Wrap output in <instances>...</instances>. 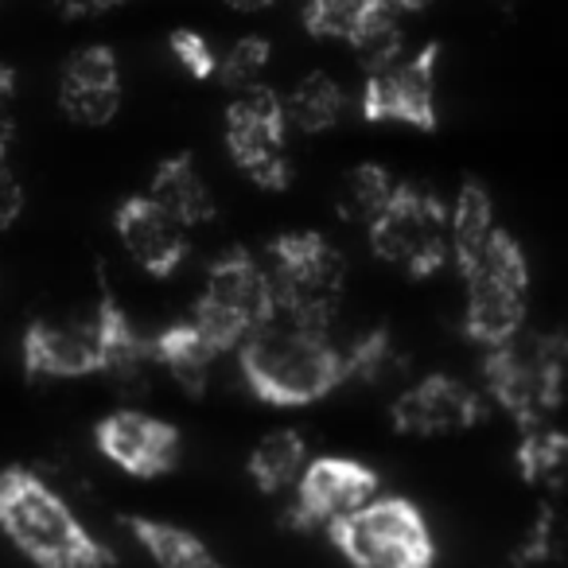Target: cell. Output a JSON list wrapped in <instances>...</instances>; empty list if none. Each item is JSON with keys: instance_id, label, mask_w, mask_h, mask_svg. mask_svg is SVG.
<instances>
[{"instance_id": "obj_24", "label": "cell", "mask_w": 568, "mask_h": 568, "mask_svg": "<svg viewBox=\"0 0 568 568\" xmlns=\"http://www.w3.org/2000/svg\"><path fill=\"white\" fill-rule=\"evenodd\" d=\"M397 180L389 175V168L382 164H358L343 175L339 191H335V214L343 222H355V226H371L382 214V206L389 203Z\"/></svg>"}, {"instance_id": "obj_34", "label": "cell", "mask_w": 568, "mask_h": 568, "mask_svg": "<svg viewBox=\"0 0 568 568\" xmlns=\"http://www.w3.org/2000/svg\"><path fill=\"white\" fill-rule=\"evenodd\" d=\"M17 94V71L9 63H0V102H9Z\"/></svg>"}, {"instance_id": "obj_10", "label": "cell", "mask_w": 568, "mask_h": 568, "mask_svg": "<svg viewBox=\"0 0 568 568\" xmlns=\"http://www.w3.org/2000/svg\"><path fill=\"white\" fill-rule=\"evenodd\" d=\"M378 490H382L378 471L366 467L363 459H347V456L308 459L301 479L288 490L293 495L288 518L301 529H324L327 534L335 521H343L363 503H371Z\"/></svg>"}, {"instance_id": "obj_8", "label": "cell", "mask_w": 568, "mask_h": 568, "mask_svg": "<svg viewBox=\"0 0 568 568\" xmlns=\"http://www.w3.org/2000/svg\"><path fill=\"white\" fill-rule=\"evenodd\" d=\"M366 234H371L374 257L402 268L413 281L440 273L452 261L448 206L417 183H397L382 214L366 226Z\"/></svg>"}, {"instance_id": "obj_20", "label": "cell", "mask_w": 568, "mask_h": 568, "mask_svg": "<svg viewBox=\"0 0 568 568\" xmlns=\"http://www.w3.org/2000/svg\"><path fill=\"white\" fill-rule=\"evenodd\" d=\"M495 203H490L487 187L467 180L448 206V250L459 273H467L475 265V257L483 253L487 237L495 234Z\"/></svg>"}, {"instance_id": "obj_7", "label": "cell", "mask_w": 568, "mask_h": 568, "mask_svg": "<svg viewBox=\"0 0 568 568\" xmlns=\"http://www.w3.org/2000/svg\"><path fill=\"white\" fill-rule=\"evenodd\" d=\"M273 288H268L265 261L250 250L234 245L219 261H211L203 281V296L195 301L191 324L211 339L214 351H237V343L257 332L265 320H273Z\"/></svg>"}, {"instance_id": "obj_33", "label": "cell", "mask_w": 568, "mask_h": 568, "mask_svg": "<svg viewBox=\"0 0 568 568\" xmlns=\"http://www.w3.org/2000/svg\"><path fill=\"white\" fill-rule=\"evenodd\" d=\"M12 136H17V129H12V121L4 118V113H0V168H4V160H9Z\"/></svg>"}, {"instance_id": "obj_22", "label": "cell", "mask_w": 568, "mask_h": 568, "mask_svg": "<svg viewBox=\"0 0 568 568\" xmlns=\"http://www.w3.org/2000/svg\"><path fill=\"white\" fill-rule=\"evenodd\" d=\"M125 529L141 541V549L156 560V568H226L191 529L156 518H125Z\"/></svg>"}, {"instance_id": "obj_12", "label": "cell", "mask_w": 568, "mask_h": 568, "mask_svg": "<svg viewBox=\"0 0 568 568\" xmlns=\"http://www.w3.org/2000/svg\"><path fill=\"white\" fill-rule=\"evenodd\" d=\"M483 397L467 382L448 374H428L413 386L397 389L389 417L402 436H452L483 420Z\"/></svg>"}, {"instance_id": "obj_11", "label": "cell", "mask_w": 568, "mask_h": 568, "mask_svg": "<svg viewBox=\"0 0 568 568\" xmlns=\"http://www.w3.org/2000/svg\"><path fill=\"white\" fill-rule=\"evenodd\" d=\"M436 63L440 43H425L417 55L397 59L378 74H366L363 118L366 121H402V125L436 129Z\"/></svg>"}, {"instance_id": "obj_30", "label": "cell", "mask_w": 568, "mask_h": 568, "mask_svg": "<svg viewBox=\"0 0 568 568\" xmlns=\"http://www.w3.org/2000/svg\"><path fill=\"white\" fill-rule=\"evenodd\" d=\"M168 48H172L175 63H180L191 79L203 82V79H214V71H219V55H214V48L206 43V36H199L195 28H175Z\"/></svg>"}, {"instance_id": "obj_1", "label": "cell", "mask_w": 568, "mask_h": 568, "mask_svg": "<svg viewBox=\"0 0 568 568\" xmlns=\"http://www.w3.org/2000/svg\"><path fill=\"white\" fill-rule=\"evenodd\" d=\"M237 371L265 405L301 409L347 382V351L327 332L273 316L237 343Z\"/></svg>"}, {"instance_id": "obj_4", "label": "cell", "mask_w": 568, "mask_h": 568, "mask_svg": "<svg viewBox=\"0 0 568 568\" xmlns=\"http://www.w3.org/2000/svg\"><path fill=\"white\" fill-rule=\"evenodd\" d=\"M483 382L521 428L552 425L565 394V339L560 335H514L483 358Z\"/></svg>"}, {"instance_id": "obj_37", "label": "cell", "mask_w": 568, "mask_h": 568, "mask_svg": "<svg viewBox=\"0 0 568 568\" xmlns=\"http://www.w3.org/2000/svg\"><path fill=\"white\" fill-rule=\"evenodd\" d=\"M503 4H514V0H503Z\"/></svg>"}, {"instance_id": "obj_31", "label": "cell", "mask_w": 568, "mask_h": 568, "mask_svg": "<svg viewBox=\"0 0 568 568\" xmlns=\"http://www.w3.org/2000/svg\"><path fill=\"white\" fill-rule=\"evenodd\" d=\"M24 214V183L9 172V164L0 168V230L17 226V219Z\"/></svg>"}, {"instance_id": "obj_19", "label": "cell", "mask_w": 568, "mask_h": 568, "mask_svg": "<svg viewBox=\"0 0 568 568\" xmlns=\"http://www.w3.org/2000/svg\"><path fill=\"white\" fill-rule=\"evenodd\" d=\"M152 355H156V366H164L168 378L183 389V394H203L211 386L214 363H219L222 351L211 347L203 332H199L191 320L183 324H172L152 339Z\"/></svg>"}, {"instance_id": "obj_36", "label": "cell", "mask_w": 568, "mask_h": 568, "mask_svg": "<svg viewBox=\"0 0 568 568\" xmlns=\"http://www.w3.org/2000/svg\"><path fill=\"white\" fill-rule=\"evenodd\" d=\"M433 0H389V9L394 12H425Z\"/></svg>"}, {"instance_id": "obj_3", "label": "cell", "mask_w": 568, "mask_h": 568, "mask_svg": "<svg viewBox=\"0 0 568 568\" xmlns=\"http://www.w3.org/2000/svg\"><path fill=\"white\" fill-rule=\"evenodd\" d=\"M268 288L276 316L327 332L339 316L347 261L339 245L320 230H288L268 242Z\"/></svg>"}, {"instance_id": "obj_2", "label": "cell", "mask_w": 568, "mask_h": 568, "mask_svg": "<svg viewBox=\"0 0 568 568\" xmlns=\"http://www.w3.org/2000/svg\"><path fill=\"white\" fill-rule=\"evenodd\" d=\"M0 534L40 568H118V552L32 467H0Z\"/></svg>"}, {"instance_id": "obj_17", "label": "cell", "mask_w": 568, "mask_h": 568, "mask_svg": "<svg viewBox=\"0 0 568 568\" xmlns=\"http://www.w3.org/2000/svg\"><path fill=\"white\" fill-rule=\"evenodd\" d=\"M20 355H24L28 378H90V374H98L94 320L90 324L36 320V324H28Z\"/></svg>"}, {"instance_id": "obj_16", "label": "cell", "mask_w": 568, "mask_h": 568, "mask_svg": "<svg viewBox=\"0 0 568 568\" xmlns=\"http://www.w3.org/2000/svg\"><path fill=\"white\" fill-rule=\"evenodd\" d=\"M94 339H98V374L113 382L121 394H144L152 378V339H144L125 316L113 293H102L94 312Z\"/></svg>"}, {"instance_id": "obj_23", "label": "cell", "mask_w": 568, "mask_h": 568, "mask_svg": "<svg viewBox=\"0 0 568 568\" xmlns=\"http://www.w3.org/2000/svg\"><path fill=\"white\" fill-rule=\"evenodd\" d=\"M343 113H347V94L324 71L304 74L293 87V94H288V102H284V121L301 129V133H327V129L339 125Z\"/></svg>"}, {"instance_id": "obj_13", "label": "cell", "mask_w": 568, "mask_h": 568, "mask_svg": "<svg viewBox=\"0 0 568 568\" xmlns=\"http://www.w3.org/2000/svg\"><path fill=\"white\" fill-rule=\"evenodd\" d=\"M94 440L102 456L133 479H160L180 459V428L141 409H118L102 417Z\"/></svg>"}, {"instance_id": "obj_28", "label": "cell", "mask_w": 568, "mask_h": 568, "mask_svg": "<svg viewBox=\"0 0 568 568\" xmlns=\"http://www.w3.org/2000/svg\"><path fill=\"white\" fill-rule=\"evenodd\" d=\"M347 43H351V51L358 55V63H363L366 74L386 71V67H394L397 59L405 55V32H402V24H397V17L389 9L374 12V17L366 20V24L358 28Z\"/></svg>"}, {"instance_id": "obj_32", "label": "cell", "mask_w": 568, "mask_h": 568, "mask_svg": "<svg viewBox=\"0 0 568 568\" xmlns=\"http://www.w3.org/2000/svg\"><path fill=\"white\" fill-rule=\"evenodd\" d=\"M125 0H55L59 17L67 20H90V17H102V12L118 9Z\"/></svg>"}, {"instance_id": "obj_27", "label": "cell", "mask_w": 568, "mask_h": 568, "mask_svg": "<svg viewBox=\"0 0 568 568\" xmlns=\"http://www.w3.org/2000/svg\"><path fill=\"white\" fill-rule=\"evenodd\" d=\"M405 374V355L394 347L386 327L366 332L347 347V382H366V386H386Z\"/></svg>"}, {"instance_id": "obj_25", "label": "cell", "mask_w": 568, "mask_h": 568, "mask_svg": "<svg viewBox=\"0 0 568 568\" xmlns=\"http://www.w3.org/2000/svg\"><path fill=\"white\" fill-rule=\"evenodd\" d=\"M568 464V440L557 425L521 428L518 444V471L534 487H560Z\"/></svg>"}, {"instance_id": "obj_35", "label": "cell", "mask_w": 568, "mask_h": 568, "mask_svg": "<svg viewBox=\"0 0 568 568\" xmlns=\"http://www.w3.org/2000/svg\"><path fill=\"white\" fill-rule=\"evenodd\" d=\"M222 4H230L234 12H261V9H268L273 0H222Z\"/></svg>"}, {"instance_id": "obj_6", "label": "cell", "mask_w": 568, "mask_h": 568, "mask_svg": "<svg viewBox=\"0 0 568 568\" xmlns=\"http://www.w3.org/2000/svg\"><path fill=\"white\" fill-rule=\"evenodd\" d=\"M467 284L464 304V332L479 347H498L514 339L526 324V293H529V265L518 237L510 230H498L487 237L483 253L467 273H459Z\"/></svg>"}, {"instance_id": "obj_38", "label": "cell", "mask_w": 568, "mask_h": 568, "mask_svg": "<svg viewBox=\"0 0 568 568\" xmlns=\"http://www.w3.org/2000/svg\"><path fill=\"white\" fill-rule=\"evenodd\" d=\"M0 4H4V0H0Z\"/></svg>"}, {"instance_id": "obj_14", "label": "cell", "mask_w": 568, "mask_h": 568, "mask_svg": "<svg viewBox=\"0 0 568 568\" xmlns=\"http://www.w3.org/2000/svg\"><path fill=\"white\" fill-rule=\"evenodd\" d=\"M121 250L133 257L149 276H172L187 261L191 230L175 222L164 206H156L149 195H133L113 211Z\"/></svg>"}, {"instance_id": "obj_5", "label": "cell", "mask_w": 568, "mask_h": 568, "mask_svg": "<svg viewBox=\"0 0 568 568\" xmlns=\"http://www.w3.org/2000/svg\"><path fill=\"white\" fill-rule=\"evenodd\" d=\"M355 568H433L436 537L425 514L402 495H374L327 529Z\"/></svg>"}, {"instance_id": "obj_26", "label": "cell", "mask_w": 568, "mask_h": 568, "mask_svg": "<svg viewBox=\"0 0 568 568\" xmlns=\"http://www.w3.org/2000/svg\"><path fill=\"white\" fill-rule=\"evenodd\" d=\"M386 9L389 0H308L304 4V28L320 40H351L374 12Z\"/></svg>"}, {"instance_id": "obj_15", "label": "cell", "mask_w": 568, "mask_h": 568, "mask_svg": "<svg viewBox=\"0 0 568 568\" xmlns=\"http://www.w3.org/2000/svg\"><path fill=\"white\" fill-rule=\"evenodd\" d=\"M59 110L74 125H110L121 110V67L118 55L102 43L74 51L59 79Z\"/></svg>"}, {"instance_id": "obj_18", "label": "cell", "mask_w": 568, "mask_h": 568, "mask_svg": "<svg viewBox=\"0 0 568 568\" xmlns=\"http://www.w3.org/2000/svg\"><path fill=\"white\" fill-rule=\"evenodd\" d=\"M149 199L156 206H164V211L172 214L175 222H183L187 230L206 226V222L219 214L211 187H206V180L199 175L195 160H191L187 152H180V156H168L164 164L152 172Z\"/></svg>"}, {"instance_id": "obj_21", "label": "cell", "mask_w": 568, "mask_h": 568, "mask_svg": "<svg viewBox=\"0 0 568 568\" xmlns=\"http://www.w3.org/2000/svg\"><path fill=\"white\" fill-rule=\"evenodd\" d=\"M308 459V440L296 428H273L250 452L245 471H250L253 487L265 490V495H288Z\"/></svg>"}, {"instance_id": "obj_29", "label": "cell", "mask_w": 568, "mask_h": 568, "mask_svg": "<svg viewBox=\"0 0 568 568\" xmlns=\"http://www.w3.org/2000/svg\"><path fill=\"white\" fill-rule=\"evenodd\" d=\"M268 59H273V43H268L265 36H242V40L226 51V59H222L214 74H222V82H226L230 90H245L257 82V74L268 67Z\"/></svg>"}, {"instance_id": "obj_9", "label": "cell", "mask_w": 568, "mask_h": 568, "mask_svg": "<svg viewBox=\"0 0 568 568\" xmlns=\"http://www.w3.org/2000/svg\"><path fill=\"white\" fill-rule=\"evenodd\" d=\"M284 98L273 87L237 90V98L226 105V152L245 180H253L265 191H284L293 183V160L284 156Z\"/></svg>"}]
</instances>
